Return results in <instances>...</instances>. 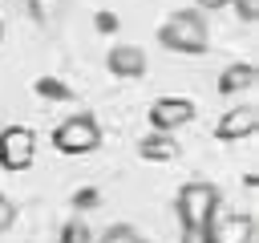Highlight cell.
<instances>
[{"label":"cell","instance_id":"11","mask_svg":"<svg viewBox=\"0 0 259 243\" xmlns=\"http://www.w3.org/2000/svg\"><path fill=\"white\" fill-rule=\"evenodd\" d=\"M97 243H146V239H142L134 227H121V223H117V227H109V231H105Z\"/></svg>","mask_w":259,"mask_h":243},{"label":"cell","instance_id":"3","mask_svg":"<svg viewBox=\"0 0 259 243\" xmlns=\"http://www.w3.org/2000/svg\"><path fill=\"white\" fill-rule=\"evenodd\" d=\"M53 146H57L61 154H89V150H97V146H101V126H97V117H89V113L65 117V122L53 130Z\"/></svg>","mask_w":259,"mask_h":243},{"label":"cell","instance_id":"13","mask_svg":"<svg viewBox=\"0 0 259 243\" xmlns=\"http://www.w3.org/2000/svg\"><path fill=\"white\" fill-rule=\"evenodd\" d=\"M61 4H65V0H32V12H36L40 20H53V16L61 12Z\"/></svg>","mask_w":259,"mask_h":243},{"label":"cell","instance_id":"4","mask_svg":"<svg viewBox=\"0 0 259 243\" xmlns=\"http://www.w3.org/2000/svg\"><path fill=\"white\" fill-rule=\"evenodd\" d=\"M202 239L206 243H255V219L243 211H219L206 223Z\"/></svg>","mask_w":259,"mask_h":243},{"label":"cell","instance_id":"12","mask_svg":"<svg viewBox=\"0 0 259 243\" xmlns=\"http://www.w3.org/2000/svg\"><path fill=\"white\" fill-rule=\"evenodd\" d=\"M12 223H16V202H12L8 194H0V235H4Z\"/></svg>","mask_w":259,"mask_h":243},{"label":"cell","instance_id":"8","mask_svg":"<svg viewBox=\"0 0 259 243\" xmlns=\"http://www.w3.org/2000/svg\"><path fill=\"white\" fill-rule=\"evenodd\" d=\"M109 73H117V77H142L146 73V53L138 45H113L109 49Z\"/></svg>","mask_w":259,"mask_h":243},{"label":"cell","instance_id":"6","mask_svg":"<svg viewBox=\"0 0 259 243\" xmlns=\"http://www.w3.org/2000/svg\"><path fill=\"white\" fill-rule=\"evenodd\" d=\"M194 117V101L190 97H158L154 105H150V126L154 130H178V126H186Z\"/></svg>","mask_w":259,"mask_h":243},{"label":"cell","instance_id":"17","mask_svg":"<svg viewBox=\"0 0 259 243\" xmlns=\"http://www.w3.org/2000/svg\"><path fill=\"white\" fill-rule=\"evenodd\" d=\"M247 4H259V0H247Z\"/></svg>","mask_w":259,"mask_h":243},{"label":"cell","instance_id":"15","mask_svg":"<svg viewBox=\"0 0 259 243\" xmlns=\"http://www.w3.org/2000/svg\"><path fill=\"white\" fill-rule=\"evenodd\" d=\"M182 243H206V239H202V231H186V239H182Z\"/></svg>","mask_w":259,"mask_h":243},{"label":"cell","instance_id":"1","mask_svg":"<svg viewBox=\"0 0 259 243\" xmlns=\"http://www.w3.org/2000/svg\"><path fill=\"white\" fill-rule=\"evenodd\" d=\"M174 211L186 231H206V223L223 211V194L214 182H186L174 198Z\"/></svg>","mask_w":259,"mask_h":243},{"label":"cell","instance_id":"18","mask_svg":"<svg viewBox=\"0 0 259 243\" xmlns=\"http://www.w3.org/2000/svg\"><path fill=\"white\" fill-rule=\"evenodd\" d=\"M0 36H4V24H0Z\"/></svg>","mask_w":259,"mask_h":243},{"label":"cell","instance_id":"16","mask_svg":"<svg viewBox=\"0 0 259 243\" xmlns=\"http://www.w3.org/2000/svg\"><path fill=\"white\" fill-rule=\"evenodd\" d=\"M198 4H202V8H223L227 0H198Z\"/></svg>","mask_w":259,"mask_h":243},{"label":"cell","instance_id":"7","mask_svg":"<svg viewBox=\"0 0 259 243\" xmlns=\"http://www.w3.org/2000/svg\"><path fill=\"white\" fill-rule=\"evenodd\" d=\"M255 122H259V109L255 105H231L223 117H219V126H214V134L219 138H247L251 130H255Z\"/></svg>","mask_w":259,"mask_h":243},{"label":"cell","instance_id":"14","mask_svg":"<svg viewBox=\"0 0 259 243\" xmlns=\"http://www.w3.org/2000/svg\"><path fill=\"white\" fill-rule=\"evenodd\" d=\"M85 235H89L85 223H69V227H65V243H85Z\"/></svg>","mask_w":259,"mask_h":243},{"label":"cell","instance_id":"9","mask_svg":"<svg viewBox=\"0 0 259 243\" xmlns=\"http://www.w3.org/2000/svg\"><path fill=\"white\" fill-rule=\"evenodd\" d=\"M251 85H255V65H247V61L223 69V77H219V93H243Z\"/></svg>","mask_w":259,"mask_h":243},{"label":"cell","instance_id":"5","mask_svg":"<svg viewBox=\"0 0 259 243\" xmlns=\"http://www.w3.org/2000/svg\"><path fill=\"white\" fill-rule=\"evenodd\" d=\"M36 154V134L28 126H4L0 130V166L4 170H24Z\"/></svg>","mask_w":259,"mask_h":243},{"label":"cell","instance_id":"2","mask_svg":"<svg viewBox=\"0 0 259 243\" xmlns=\"http://www.w3.org/2000/svg\"><path fill=\"white\" fill-rule=\"evenodd\" d=\"M158 40L162 49L170 53H206V20L198 12H174L166 16V24L158 28Z\"/></svg>","mask_w":259,"mask_h":243},{"label":"cell","instance_id":"10","mask_svg":"<svg viewBox=\"0 0 259 243\" xmlns=\"http://www.w3.org/2000/svg\"><path fill=\"white\" fill-rule=\"evenodd\" d=\"M138 154H142V158H150V162H154V158H158V162H170V158H178V142H174V138H158V134H154V138H142Z\"/></svg>","mask_w":259,"mask_h":243}]
</instances>
